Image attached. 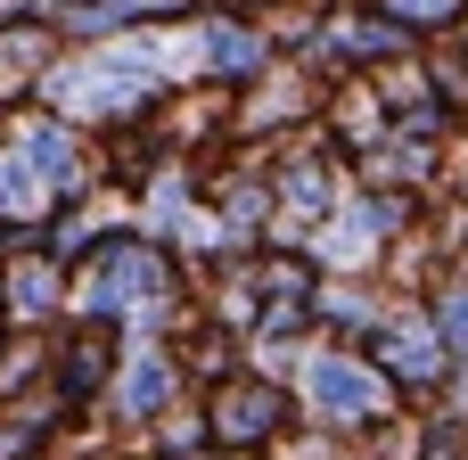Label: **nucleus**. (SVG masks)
Returning <instances> with one entry per match:
<instances>
[]
</instances>
